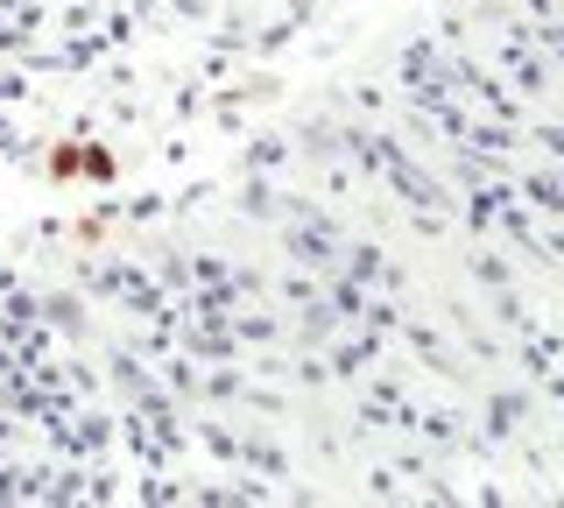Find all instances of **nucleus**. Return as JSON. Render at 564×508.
Segmentation results:
<instances>
[{
	"label": "nucleus",
	"instance_id": "nucleus-1",
	"mask_svg": "<svg viewBox=\"0 0 564 508\" xmlns=\"http://www.w3.org/2000/svg\"><path fill=\"white\" fill-rule=\"evenodd\" d=\"M78 170H85V142H50V155H43L50 184H78Z\"/></svg>",
	"mask_w": 564,
	"mask_h": 508
},
{
	"label": "nucleus",
	"instance_id": "nucleus-2",
	"mask_svg": "<svg viewBox=\"0 0 564 508\" xmlns=\"http://www.w3.org/2000/svg\"><path fill=\"white\" fill-rule=\"evenodd\" d=\"M78 177H85V184H113V177H120L113 149H106V142H85V170H78Z\"/></svg>",
	"mask_w": 564,
	"mask_h": 508
}]
</instances>
